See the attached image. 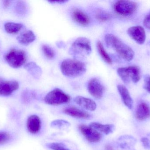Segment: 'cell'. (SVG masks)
Wrapping results in <instances>:
<instances>
[{
  "mask_svg": "<svg viewBox=\"0 0 150 150\" xmlns=\"http://www.w3.org/2000/svg\"><path fill=\"white\" fill-rule=\"evenodd\" d=\"M144 25L147 29L150 30V12L145 17L143 21Z\"/></svg>",
  "mask_w": 150,
  "mask_h": 150,
  "instance_id": "30",
  "label": "cell"
},
{
  "mask_svg": "<svg viewBox=\"0 0 150 150\" xmlns=\"http://www.w3.org/2000/svg\"><path fill=\"white\" fill-rule=\"evenodd\" d=\"M117 89L124 105L129 109H131L133 107V100L127 88L122 85H117Z\"/></svg>",
  "mask_w": 150,
  "mask_h": 150,
  "instance_id": "16",
  "label": "cell"
},
{
  "mask_svg": "<svg viewBox=\"0 0 150 150\" xmlns=\"http://www.w3.org/2000/svg\"><path fill=\"white\" fill-rule=\"evenodd\" d=\"M76 104L82 108L90 111H94L97 108V104L92 100L82 96H77L74 99Z\"/></svg>",
  "mask_w": 150,
  "mask_h": 150,
  "instance_id": "14",
  "label": "cell"
},
{
  "mask_svg": "<svg viewBox=\"0 0 150 150\" xmlns=\"http://www.w3.org/2000/svg\"><path fill=\"white\" fill-rule=\"evenodd\" d=\"M141 142L144 149L147 150L150 149V141L147 137H142L141 139Z\"/></svg>",
  "mask_w": 150,
  "mask_h": 150,
  "instance_id": "29",
  "label": "cell"
},
{
  "mask_svg": "<svg viewBox=\"0 0 150 150\" xmlns=\"http://www.w3.org/2000/svg\"><path fill=\"white\" fill-rule=\"evenodd\" d=\"M150 117V107L145 102H142L137 106L136 118L140 121L145 120Z\"/></svg>",
  "mask_w": 150,
  "mask_h": 150,
  "instance_id": "15",
  "label": "cell"
},
{
  "mask_svg": "<svg viewBox=\"0 0 150 150\" xmlns=\"http://www.w3.org/2000/svg\"><path fill=\"white\" fill-rule=\"evenodd\" d=\"M23 25L18 23L8 22L4 24V29L8 33L16 34L19 32L23 28Z\"/></svg>",
  "mask_w": 150,
  "mask_h": 150,
  "instance_id": "21",
  "label": "cell"
},
{
  "mask_svg": "<svg viewBox=\"0 0 150 150\" xmlns=\"http://www.w3.org/2000/svg\"><path fill=\"white\" fill-rule=\"evenodd\" d=\"M4 59L10 66L18 68L22 67L26 62L27 55L23 50L12 49L5 55Z\"/></svg>",
  "mask_w": 150,
  "mask_h": 150,
  "instance_id": "4",
  "label": "cell"
},
{
  "mask_svg": "<svg viewBox=\"0 0 150 150\" xmlns=\"http://www.w3.org/2000/svg\"><path fill=\"white\" fill-rule=\"evenodd\" d=\"M8 134L4 132H0V144H4L8 141L10 139Z\"/></svg>",
  "mask_w": 150,
  "mask_h": 150,
  "instance_id": "27",
  "label": "cell"
},
{
  "mask_svg": "<svg viewBox=\"0 0 150 150\" xmlns=\"http://www.w3.org/2000/svg\"><path fill=\"white\" fill-rule=\"evenodd\" d=\"M144 88L150 93V76L149 75L144 77Z\"/></svg>",
  "mask_w": 150,
  "mask_h": 150,
  "instance_id": "28",
  "label": "cell"
},
{
  "mask_svg": "<svg viewBox=\"0 0 150 150\" xmlns=\"http://www.w3.org/2000/svg\"><path fill=\"white\" fill-rule=\"evenodd\" d=\"M17 39L20 44L27 45L35 40L36 36L32 31L29 30L20 34Z\"/></svg>",
  "mask_w": 150,
  "mask_h": 150,
  "instance_id": "19",
  "label": "cell"
},
{
  "mask_svg": "<svg viewBox=\"0 0 150 150\" xmlns=\"http://www.w3.org/2000/svg\"><path fill=\"white\" fill-rule=\"evenodd\" d=\"M90 127L100 133L108 135L113 133L115 130V127L113 124H102L98 122H92L89 125Z\"/></svg>",
  "mask_w": 150,
  "mask_h": 150,
  "instance_id": "18",
  "label": "cell"
},
{
  "mask_svg": "<svg viewBox=\"0 0 150 150\" xmlns=\"http://www.w3.org/2000/svg\"><path fill=\"white\" fill-rule=\"evenodd\" d=\"M26 126L30 133L32 134H37L41 129V120L37 115H31L27 119Z\"/></svg>",
  "mask_w": 150,
  "mask_h": 150,
  "instance_id": "13",
  "label": "cell"
},
{
  "mask_svg": "<svg viewBox=\"0 0 150 150\" xmlns=\"http://www.w3.org/2000/svg\"><path fill=\"white\" fill-rule=\"evenodd\" d=\"M11 2V1H4L3 4L4 7H8L10 5Z\"/></svg>",
  "mask_w": 150,
  "mask_h": 150,
  "instance_id": "32",
  "label": "cell"
},
{
  "mask_svg": "<svg viewBox=\"0 0 150 150\" xmlns=\"http://www.w3.org/2000/svg\"><path fill=\"white\" fill-rule=\"evenodd\" d=\"M78 128L81 134L90 142H98L102 139V134L90 126L80 125Z\"/></svg>",
  "mask_w": 150,
  "mask_h": 150,
  "instance_id": "8",
  "label": "cell"
},
{
  "mask_svg": "<svg viewBox=\"0 0 150 150\" xmlns=\"http://www.w3.org/2000/svg\"><path fill=\"white\" fill-rule=\"evenodd\" d=\"M42 50L47 58L49 59H53L55 56V53L53 49L47 45H43L42 46Z\"/></svg>",
  "mask_w": 150,
  "mask_h": 150,
  "instance_id": "25",
  "label": "cell"
},
{
  "mask_svg": "<svg viewBox=\"0 0 150 150\" xmlns=\"http://www.w3.org/2000/svg\"><path fill=\"white\" fill-rule=\"evenodd\" d=\"M87 90L93 97L96 99H100L103 97L105 88L98 79L93 78L88 82Z\"/></svg>",
  "mask_w": 150,
  "mask_h": 150,
  "instance_id": "9",
  "label": "cell"
},
{
  "mask_svg": "<svg viewBox=\"0 0 150 150\" xmlns=\"http://www.w3.org/2000/svg\"><path fill=\"white\" fill-rule=\"evenodd\" d=\"M61 70L65 76L76 77L83 75L86 71V68L85 64L79 60L67 59L62 63Z\"/></svg>",
  "mask_w": 150,
  "mask_h": 150,
  "instance_id": "2",
  "label": "cell"
},
{
  "mask_svg": "<svg viewBox=\"0 0 150 150\" xmlns=\"http://www.w3.org/2000/svg\"><path fill=\"white\" fill-rule=\"evenodd\" d=\"M129 36L137 43L142 45L146 40V33L144 28L140 26H132L127 30Z\"/></svg>",
  "mask_w": 150,
  "mask_h": 150,
  "instance_id": "11",
  "label": "cell"
},
{
  "mask_svg": "<svg viewBox=\"0 0 150 150\" xmlns=\"http://www.w3.org/2000/svg\"><path fill=\"white\" fill-rule=\"evenodd\" d=\"M25 69L36 79H39L42 74V70L40 67L34 62L27 63L25 66Z\"/></svg>",
  "mask_w": 150,
  "mask_h": 150,
  "instance_id": "20",
  "label": "cell"
},
{
  "mask_svg": "<svg viewBox=\"0 0 150 150\" xmlns=\"http://www.w3.org/2000/svg\"><path fill=\"white\" fill-rule=\"evenodd\" d=\"M70 100V96L59 88L54 89L48 92L45 98V103L51 105L67 104Z\"/></svg>",
  "mask_w": 150,
  "mask_h": 150,
  "instance_id": "6",
  "label": "cell"
},
{
  "mask_svg": "<svg viewBox=\"0 0 150 150\" xmlns=\"http://www.w3.org/2000/svg\"><path fill=\"white\" fill-rule=\"evenodd\" d=\"M19 84L14 80H6L0 78V96H8L16 91Z\"/></svg>",
  "mask_w": 150,
  "mask_h": 150,
  "instance_id": "10",
  "label": "cell"
},
{
  "mask_svg": "<svg viewBox=\"0 0 150 150\" xmlns=\"http://www.w3.org/2000/svg\"><path fill=\"white\" fill-rule=\"evenodd\" d=\"M138 4L130 1H117L113 4V9L118 15L129 16L134 13L138 8Z\"/></svg>",
  "mask_w": 150,
  "mask_h": 150,
  "instance_id": "7",
  "label": "cell"
},
{
  "mask_svg": "<svg viewBox=\"0 0 150 150\" xmlns=\"http://www.w3.org/2000/svg\"><path fill=\"white\" fill-rule=\"evenodd\" d=\"M97 47L98 52L100 56H101L103 60L108 64H111L112 63V59L110 55L108 54L104 48L103 45L100 41H98L97 43Z\"/></svg>",
  "mask_w": 150,
  "mask_h": 150,
  "instance_id": "22",
  "label": "cell"
},
{
  "mask_svg": "<svg viewBox=\"0 0 150 150\" xmlns=\"http://www.w3.org/2000/svg\"><path fill=\"white\" fill-rule=\"evenodd\" d=\"M72 16L75 22L81 25L86 26L90 23V18L89 16L78 9H76L73 11Z\"/></svg>",
  "mask_w": 150,
  "mask_h": 150,
  "instance_id": "17",
  "label": "cell"
},
{
  "mask_svg": "<svg viewBox=\"0 0 150 150\" xmlns=\"http://www.w3.org/2000/svg\"><path fill=\"white\" fill-rule=\"evenodd\" d=\"M47 147L53 150H70L61 143H52L46 144Z\"/></svg>",
  "mask_w": 150,
  "mask_h": 150,
  "instance_id": "26",
  "label": "cell"
},
{
  "mask_svg": "<svg viewBox=\"0 0 150 150\" xmlns=\"http://www.w3.org/2000/svg\"><path fill=\"white\" fill-rule=\"evenodd\" d=\"M105 41L108 47L113 49L122 58L128 61L133 60L134 52L130 47L122 42L118 37L108 33L105 36Z\"/></svg>",
  "mask_w": 150,
  "mask_h": 150,
  "instance_id": "1",
  "label": "cell"
},
{
  "mask_svg": "<svg viewBox=\"0 0 150 150\" xmlns=\"http://www.w3.org/2000/svg\"><path fill=\"white\" fill-rule=\"evenodd\" d=\"M117 73L125 84L129 83L131 80L136 83L140 81L141 78L140 68L137 66L119 68L117 70Z\"/></svg>",
  "mask_w": 150,
  "mask_h": 150,
  "instance_id": "5",
  "label": "cell"
},
{
  "mask_svg": "<svg viewBox=\"0 0 150 150\" xmlns=\"http://www.w3.org/2000/svg\"><path fill=\"white\" fill-rule=\"evenodd\" d=\"M112 16L105 11L99 10L96 14V18L100 22H105L110 20Z\"/></svg>",
  "mask_w": 150,
  "mask_h": 150,
  "instance_id": "24",
  "label": "cell"
},
{
  "mask_svg": "<svg viewBox=\"0 0 150 150\" xmlns=\"http://www.w3.org/2000/svg\"><path fill=\"white\" fill-rule=\"evenodd\" d=\"M91 51L90 41L85 37H79L72 44L69 53L75 59L79 60L90 55Z\"/></svg>",
  "mask_w": 150,
  "mask_h": 150,
  "instance_id": "3",
  "label": "cell"
},
{
  "mask_svg": "<svg viewBox=\"0 0 150 150\" xmlns=\"http://www.w3.org/2000/svg\"><path fill=\"white\" fill-rule=\"evenodd\" d=\"M106 150H113L112 147L110 145H107L105 146Z\"/></svg>",
  "mask_w": 150,
  "mask_h": 150,
  "instance_id": "33",
  "label": "cell"
},
{
  "mask_svg": "<svg viewBox=\"0 0 150 150\" xmlns=\"http://www.w3.org/2000/svg\"><path fill=\"white\" fill-rule=\"evenodd\" d=\"M63 112L69 116L77 119H88L91 115L87 112L74 106L68 107L64 108Z\"/></svg>",
  "mask_w": 150,
  "mask_h": 150,
  "instance_id": "12",
  "label": "cell"
},
{
  "mask_svg": "<svg viewBox=\"0 0 150 150\" xmlns=\"http://www.w3.org/2000/svg\"><path fill=\"white\" fill-rule=\"evenodd\" d=\"M51 126L54 128L62 129L70 127V123L64 120H55L51 122Z\"/></svg>",
  "mask_w": 150,
  "mask_h": 150,
  "instance_id": "23",
  "label": "cell"
},
{
  "mask_svg": "<svg viewBox=\"0 0 150 150\" xmlns=\"http://www.w3.org/2000/svg\"><path fill=\"white\" fill-rule=\"evenodd\" d=\"M67 1H64V0H63V1H61H61H48L49 2L51 3L60 4H61L65 3Z\"/></svg>",
  "mask_w": 150,
  "mask_h": 150,
  "instance_id": "31",
  "label": "cell"
}]
</instances>
